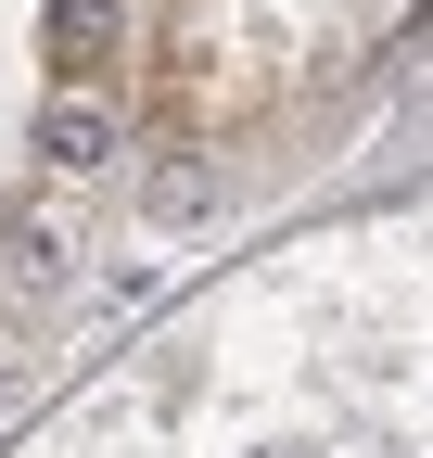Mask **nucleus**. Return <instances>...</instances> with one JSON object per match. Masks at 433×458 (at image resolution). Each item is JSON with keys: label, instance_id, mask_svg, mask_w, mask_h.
<instances>
[{"label": "nucleus", "instance_id": "f257e3e1", "mask_svg": "<svg viewBox=\"0 0 433 458\" xmlns=\"http://www.w3.org/2000/svg\"><path fill=\"white\" fill-rule=\"evenodd\" d=\"M38 153L64 165V179H89V165L115 153V102H89V89H64V102L38 114Z\"/></svg>", "mask_w": 433, "mask_h": 458}, {"label": "nucleus", "instance_id": "f03ea898", "mask_svg": "<svg viewBox=\"0 0 433 458\" xmlns=\"http://www.w3.org/2000/svg\"><path fill=\"white\" fill-rule=\"evenodd\" d=\"M102 38H115V0H51V64H102Z\"/></svg>", "mask_w": 433, "mask_h": 458}]
</instances>
